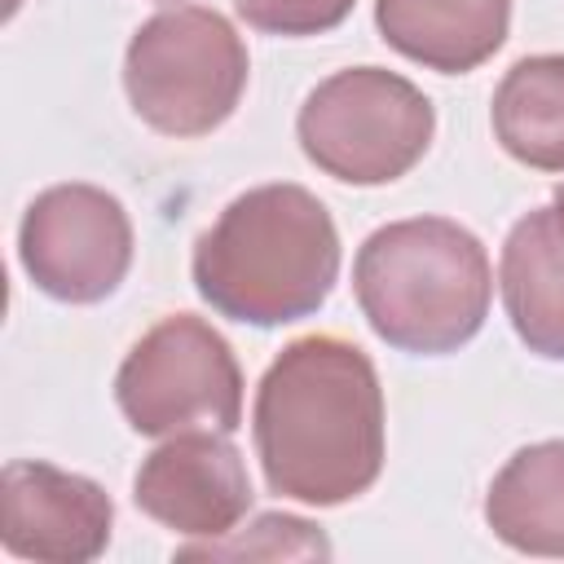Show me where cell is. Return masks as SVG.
Instances as JSON below:
<instances>
[{
    "label": "cell",
    "mask_w": 564,
    "mask_h": 564,
    "mask_svg": "<svg viewBox=\"0 0 564 564\" xmlns=\"http://www.w3.org/2000/svg\"><path fill=\"white\" fill-rule=\"evenodd\" d=\"M485 520L511 551L564 555V441L516 449L485 494Z\"/></svg>",
    "instance_id": "12"
},
{
    "label": "cell",
    "mask_w": 564,
    "mask_h": 564,
    "mask_svg": "<svg viewBox=\"0 0 564 564\" xmlns=\"http://www.w3.org/2000/svg\"><path fill=\"white\" fill-rule=\"evenodd\" d=\"M551 212H555V220H560V234H564V185L555 189V203H551Z\"/></svg>",
    "instance_id": "16"
},
{
    "label": "cell",
    "mask_w": 564,
    "mask_h": 564,
    "mask_svg": "<svg viewBox=\"0 0 564 564\" xmlns=\"http://www.w3.org/2000/svg\"><path fill=\"white\" fill-rule=\"evenodd\" d=\"M123 88L154 132L207 137L238 110L247 88V44L216 9H163L132 35Z\"/></svg>",
    "instance_id": "4"
},
{
    "label": "cell",
    "mask_w": 564,
    "mask_h": 564,
    "mask_svg": "<svg viewBox=\"0 0 564 564\" xmlns=\"http://www.w3.org/2000/svg\"><path fill=\"white\" fill-rule=\"evenodd\" d=\"M352 291L383 344L441 357L485 326L494 273L471 229L445 216H410L361 242Z\"/></svg>",
    "instance_id": "3"
},
{
    "label": "cell",
    "mask_w": 564,
    "mask_h": 564,
    "mask_svg": "<svg viewBox=\"0 0 564 564\" xmlns=\"http://www.w3.org/2000/svg\"><path fill=\"white\" fill-rule=\"evenodd\" d=\"M256 454L273 494L339 507L383 471V388L370 357L339 335L286 344L256 388Z\"/></svg>",
    "instance_id": "1"
},
{
    "label": "cell",
    "mask_w": 564,
    "mask_h": 564,
    "mask_svg": "<svg viewBox=\"0 0 564 564\" xmlns=\"http://www.w3.org/2000/svg\"><path fill=\"white\" fill-rule=\"evenodd\" d=\"M238 18L264 35H322L339 26L357 0H234Z\"/></svg>",
    "instance_id": "15"
},
{
    "label": "cell",
    "mask_w": 564,
    "mask_h": 564,
    "mask_svg": "<svg viewBox=\"0 0 564 564\" xmlns=\"http://www.w3.org/2000/svg\"><path fill=\"white\" fill-rule=\"evenodd\" d=\"M498 286L524 348L546 361H564V234L551 207H538L511 225Z\"/></svg>",
    "instance_id": "11"
},
{
    "label": "cell",
    "mask_w": 564,
    "mask_h": 564,
    "mask_svg": "<svg viewBox=\"0 0 564 564\" xmlns=\"http://www.w3.org/2000/svg\"><path fill=\"white\" fill-rule=\"evenodd\" d=\"M115 401L141 436L234 432L242 423V370L212 322L176 313L132 344L115 375Z\"/></svg>",
    "instance_id": "6"
},
{
    "label": "cell",
    "mask_w": 564,
    "mask_h": 564,
    "mask_svg": "<svg viewBox=\"0 0 564 564\" xmlns=\"http://www.w3.org/2000/svg\"><path fill=\"white\" fill-rule=\"evenodd\" d=\"M498 145L538 172H564V53L520 57L494 88Z\"/></svg>",
    "instance_id": "13"
},
{
    "label": "cell",
    "mask_w": 564,
    "mask_h": 564,
    "mask_svg": "<svg viewBox=\"0 0 564 564\" xmlns=\"http://www.w3.org/2000/svg\"><path fill=\"white\" fill-rule=\"evenodd\" d=\"M18 256L44 295L62 304H97L115 295L132 264V225L115 194L79 181L53 185L26 207Z\"/></svg>",
    "instance_id": "7"
},
{
    "label": "cell",
    "mask_w": 564,
    "mask_h": 564,
    "mask_svg": "<svg viewBox=\"0 0 564 564\" xmlns=\"http://www.w3.org/2000/svg\"><path fill=\"white\" fill-rule=\"evenodd\" d=\"M375 22L401 57L441 75H467L502 48L511 0H375Z\"/></svg>",
    "instance_id": "10"
},
{
    "label": "cell",
    "mask_w": 564,
    "mask_h": 564,
    "mask_svg": "<svg viewBox=\"0 0 564 564\" xmlns=\"http://www.w3.org/2000/svg\"><path fill=\"white\" fill-rule=\"evenodd\" d=\"M132 498L163 529L207 542L238 529L251 507V480L225 432H176L137 467Z\"/></svg>",
    "instance_id": "9"
},
{
    "label": "cell",
    "mask_w": 564,
    "mask_h": 564,
    "mask_svg": "<svg viewBox=\"0 0 564 564\" xmlns=\"http://www.w3.org/2000/svg\"><path fill=\"white\" fill-rule=\"evenodd\" d=\"M181 560H326L330 542L317 533V524L300 520V516H260L251 529H229L225 538H207V542H189L176 551Z\"/></svg>",
    "instance_id": "14"
},
{
    "label": "cell",
    "mask_w": 564,
    "mask_h": 564,
    "mask_svg": "<svg viewBox=\"0 0 564 564\" xmlns=\"http://www.w3.org/2000/svg\"><path fill=\"white\" fill-rule=\"evenodd\" d=\"M335 278V220L317 194L291 181L238 194L194 242L198 295L247 326H286L317 313Z\"/></svg>",
    "instance_id": "2"
},
{
    "label": "cell",
    "mask_w": 564,
    "mask_h": 564,
    "mask_svg": "<svg viewBox=\"0 0 564 564\" xmlns=\"http://www.w3.org/2000/svg\"><path fill=\"white\" fill-rule=\"evenodd\" d=\"M110 494L53 463L18 458L0 476V542L18 560L88 564L110 546Z\"/></svg>",
    "instance_id": "8"
},
{
    "label": "cell",
    "mask_w": 564,
    "mask_h": 564,
    "mask_svg": "<svg viewBox=\"0 0 564 564\" xmlns=\"http://www.w3.org/2000/svg\"><path fill=\"white\" fill-rule=\"evenodd\" d=\"M432 101L383 66H352L322 79L295 119L300 150L344 185H388L432 145Z\"/></svg>",
    "instance_id": "5"
}]
</instances>
